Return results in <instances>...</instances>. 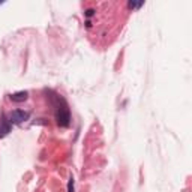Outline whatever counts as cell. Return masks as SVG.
I'll return each mask as SVG.
<instances>
[{
	"label": "cell",
	"mask_w": 192,
	"mask_h": 192,
	"mask_svg": "<svg viewBox=\"0 0 192 192\" xmlns=\"http://www.w3.org/2000/svg\"><path fill=\"white\" fill-rule=\"evenodd\" d=\"M27 98H29V92H26V90L12 93V95L9 96V99H11L12 102H24V101H27Z\"/></svg>",
	"instance_id": "4"
},
{
	"label": "cell",
	"mask_w": 192,
	"mask_h": 192,
	"mask_svg": "<svg viewBox=\"0 0 192 192\" xmlns=\"http://www.w3.org/2000/svg\"><path fill=\"white\" fill-rule=\"evenodd\" d=\"M11 129H12V125L9 123L8 120V117H2L0 119V138H5L9 132H11Z\"/></svg>",
	"instance_id": "3"
},
{
	"label": "cell",
	"mask_w": 192,
	"mask_h": 192,
	"mask_svg": "<svg viewBox=\"0 0 192 192\" xmlns=\"http://www.w3.org/2000/svg\"><path fill=\"white\" fill-rule=\"evenodd\" d=\"M50 101H51V105L54 107V116H56V122L59 126L62 128H66L69 126L71 123V111H69V107L66 104V101L57 95V93H53L50 92Z\"/></svg>",
	"instance_id": "1"
},
{
	"label": "cell",
	"mask_w": 192,
	"mask_h": 192,
	"mask_svg": "<svg viewBox=\"0 0 192 192\" xmlns=\"http://www.w3.org/2000/svg\"><path fill=\"white\" fill-rule=\"evenodd\" d=\"M29 117H30V113L24 111V110H14L8 114V120L11 125H20V123L29 120Z\"/></svg>",
	"instance_id": "2"
},
{
	"label": "cell",
	"mask_w": 192,
	"mask_h": 192,
	"mask_svg": "<svg viewBox=\"0 0 192 192\" xmlns=\"http://www.w3.org/2000/svg\"><path fill=\"white\" fill-rule=\"evenodd\" d=\"M74 177H71L69 182H68V192H74Z\"/></svg>",
	"instance_id": "5"
},
{
	"label": "cell",
	"mask_w": 192,
	"mask_h": 192,
	"mask_svg": "<svg viewBox=\"0 0 192 192\" xmlns=\"http://www.w3.org/2000/svg\"><path fill=\"white\" fill-rule=\"evenodd\" d=\"M128 5H129V8H140V6H143V2H140V3H135V2H129Z\"/></svg>",
	"instance_id": "6"
},
{
	"label": "cell",
	"mask_w": 192,
	"mask_h": 192,
	"mask_svg": "<svg viewBox=\"0 0 192 192\" xmlns=\"http://www.w3.org/2000/svg\"><path fill=\"white\" fill-rule=\"evenodd\" d=\"M84 14H86V17H92V15L95 14V11H93V9H87Z\"/></svg>",
	"instance_id": "7"
}]
</instances>
